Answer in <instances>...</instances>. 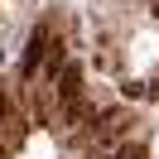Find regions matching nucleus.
Wrapping results in <instances>:
<instances>
[{
	"mask_svg": "<svg viewBox=\"0 0 159 159\" xmlns=\"http://www.w3.org/2000/svg\"><path fill=\"white\" fill-rule=\"evenodd\" d=\"M0 159H5V145H0Z\"/></svg>",
	"mask_w": 159,
	"mask_h": 159,
	"instance_id": "obj_5",
	"label": "nucleus"
},
{
	"mask_svg": "<svg viewBox=\"0 0 159 159\" xmlns=\"http://www.w3.org/2000/svg\"><path fill=\"white\" fill-rule=\"evenodd\" d=\"M116 159H145V149H140V145H125V149H120Z\"/></svg>",
	"mask_w": 159,
	"mask_h": 159,
	"instance_id": "obj_4",
	"label": "nucleus"
},
{
	"mask_svg": "<svg viewBox=\"0 0 159 159\" xmlns=\"http://www.w3.org/2000/svg\"><path fill=\"white\" fill-rule=\"evenodd\" d=\"M39 53H43V29H34V39H29V53H24V72H34V68H39Z\"/></svg>",
	"mask_w": 159,
	"mask_h": 159,
	"instance_id": "obj_2",
	"label": "nucleus"
},
{
	"mask_svg": "<svg viewBox=\"0 0 159 159\" xmlns=\"http://www.w3.org/2000/svg\"><path fill=\"white\" fill-rule=\"evenodd\" d=\"M58 97H63V106H77V97H82V63H68L63 68V77H58Z\"/></svg>",
	"mask_w": 159,
	"mask_h": 159,
	"instance_id": "obj_1",
	"label": "nucleus"
},
{
	"mask_svg": "<svg viewBox=\"0 0 159 159\" xmlns=\"http://www.w3.org/2000/svg\"><path fill=\"white\" fill-rule=\"evenodd\" d=\"M10 116H15V101H10V92L0 87V120H10Z\"/></svg>",
	"mask_w": 159,
	"mask_h": 159,
	"instance_id": "obj_3",
	"label": "nucleus"
}]
</instances>
